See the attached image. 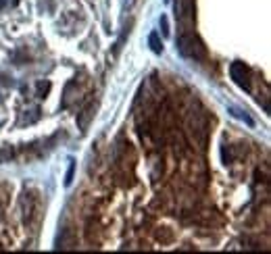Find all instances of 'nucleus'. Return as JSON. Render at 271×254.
<instances>
[{"mask_svg": "<svg viewBox=\"0 0 271 254\" xmlns=\"http://www.w3.org/2000/svg\"><path fill=\"white\" fill-rule=\"evenodd\" d=\"M177 50L182 56L186 58H192V60H202L206 58V48L204 44L200 42V38L192 31H182V34L177 36Z\"/></svg>", "mask_w": 271, "mask_h": 254, "instance_id": "1", "label": "nucleus"}, {"mask_svg": "<svg viewBox=\"0 0 271 254\" xmlns=\"http://www.w3.org/2000/svg\"><path fill=\"white\" fill-rule=\"evenodd\" d=\"M230 75L238 88L251 92V69H248V65H244L242 60H234L230 65Z\"/></svg>", "mask_w": 271, "mask_h": 254, "instance_id": "2", "label": "nucleus"}, {"mask_svg": "<svg viewBox=\"0 0 271 254\" xmlns=\"http://www.w3.org/2000/svg\"><path fill=\"white\" fill-rule=\"evenodd\" d=\"M175 19L182 25L194 21V0H175Z\"/></svg>", "mask_w": 271, "mask_h": 254, "instance_id": "3", "label": "nucleus"}, {"mask_svg": "<svg viewBox=\"0 0 271 254\" xmlns=\"http://www.w3.org/2000/svg\"><path fill=\"white\" fill-rule=\"evenodd\" d=\"M94 111H96V104H94V102H88V107L77 115V125H79V130H81V132L88 130L90 121H92V117H94Z\"/></svg>", "mask_w": 271, "mask_h": 254, "instance_id": "4", "label": "nucleus"}, {"mask_svg": "<svg viewBox=\"0 0 271 254\" xmlns=\"http://www.w3.org/2000/svg\"><path fill=\"white\" fill-rule=\"evenodd\" d=\"M86 240L90 244H98L100 240V227H98V221L96 219H90L86 223Z\"/></svg>", "mask_w": 271, "mask_h": 254, "instance_id": "5", "label": "nucleus"}, {"mask_svg": "<svg viewBox=\"0 0 271 254\" xmlns=\"http://www.w3.org/2000/svg\"><path fill=\"white\" fill-rule=\"evenodd\" d=\"M148 46H150V50H153L155 54H161L163 52V42H161V38H159L157 31H153V34L148 36Z\"/></svg>", "mask_w": 271, "mask_h": 254, "instance_id": "6", "label": "nucleus"}, {"mask_svg": "<svg viewBox=\"0 0 271 254\" xmlns=\"http://www.w3.org/2000/svg\"><path fill=\"white\" fill-rule=\"evenodd\" d=\"M73 240H71V229H63V236L58 238V246L56 248H61V250H69V248H73Z\"/></svg>", "mask_w": 271, "mask_h": 254, "instance_id": "7", "label": "nucleus"}, {"mask_svg": "<svg viewBox=\"0 0 271 254\" xmlns=\"http://www.w3.org/2000/svg\"><path fill=\"white\" fill-rule=\"evenodd\" d=\"M157 240H161L163 244H167V242H171V240H173V234H171L167 227H161V229L157 231Z\"/></svg>", "mask_w": 271, "mask_h": 254, "instance_id": "8", "label": "nucleus"}, {"mask_svg": "<svg viewBox=\"0 0 271 254\" xmlns=\"http://www.w3.org/2000/svg\"><path fill=\"white\" fill-rule=\"evenodd\" d=\"M36 90H38V98H46V94L50 92V83L48 81H40L36 86Z\"/></svg>", "mask_w": 271, "mask_h": 254, "instance_id": "9", "label": "nucleus"}, {"mask_svg": "<svg viewBox=\"0 0 271 254\" xmlns=\"http://www.w3.org/2000/svg\"><path fill=\"white\" fill-rule=\"evenodd\" d=\"M230 111H232V115H234V117H238V119H244L248 125H253V119H251L248 115H242V111H238V109H230Z\"/></svg>", "mask_w": 271, "mask_h": 254, "instance_id": "10", "label": "nucleus"}, {"mask_svg": "<svg viewBox=\"0 0 271 254\" xmlns=\"http://www.w3.org/2000/svg\"><path fill=\"white\" fill-rule=\"evenodd\" d=\"M73 171H75V165H73V161H69V169H67V177H65V185H71V181H73Z\"/></svg>", "mask_w": 271, "mask_h": 254, "instance_id": "11", "label": "nucleus"}, {"mask_svg": "<svg viewBox=\"0 0 271 254\" xmlns=\"http://www.w3.org/2000/svg\"><path fill=\"white\" fill-rule=\"evenodd\" d=\"M161 31H163V36H169V21L165 15H161Z\"/></svg>", "mask_w": 271, "mask_h": 254, "instance_id": "12", "label": "nucleus"}, {"mask_svg": "<svg viewBox=\"0 0 271 254\" xmlns=\"http://www.w3.org/2000/svg\"><path fill=\"white\" fill-rule=\"evenodd\" d=\"M5 7H7V0H0V11H3Z\"/></svg>", "mask_w": 271, "mask_h": 254, "instance_id": "13", "label": "nucleus"}]
</instances>
